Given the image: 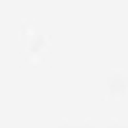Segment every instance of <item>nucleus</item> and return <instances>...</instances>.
I'll use <instances>...</instances> for the list:
<instances>
[]
</instances>
